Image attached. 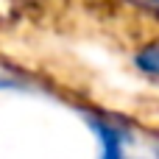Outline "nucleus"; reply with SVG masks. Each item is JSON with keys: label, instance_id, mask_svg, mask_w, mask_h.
Instances as JSON below:
<instances>
[{"label": "nucleus", "instance_id": "f03ea898", "mask_svg": "<svg viewBox=\"0 0 159 159\" xmlns=\"http://www.w3.org/2000/svg\"><path fill=\"white\" fill-rule=\"evenodd\" d=\"M137 67L148 75H157L159 78V42L154 45H145L140 53H137Z\"/></svg>", "mask_w": 159, "mask_h": 159}, {"label": "nucleus", "instance_id": "7ed1b4c3", "mask_svg": "<svg viewBox=\"0 0 159 159\" xmlns=\"http://www.w3.org/2000/svg\"><path fill=\"white\" fill-rule=\"evenodd\" d=\"M154 154H157V159H159V143H157V145H154Z\"/></svg>", "mask_w": 159, "mask_h": 159}, {"label": "nucleus", "instance_id": "20e7f679", "mask_svg": "<svg viewBox=\"0 0 159 159\" xmlns=\"http://www.w3.org/2000/svg\"><path fill=\"white\" fill-rule=\"evenodd\" d=\"M0 87H6V81H0Z\"/></svg>", "mask_w": 159, "mask_h": 159}, {"label": "nucleus", "instance_id": "f257e3e1", "mask_svg": "<svg viewBox=\"0 0 159 159\" xmlns=\"http://www.w3.org/2000/svg\"><path fill=\"white\" fill-rule=\"evenodd\" d=\"M89 126H92V131L98 134V143H101V148H103L101 159H126L123 157L126 140H123V131H120L117 126H112V123H106V120H98V117H89Z\"/></svg>", "mask_w": 159, "mask_h": 159}]
</instances>
